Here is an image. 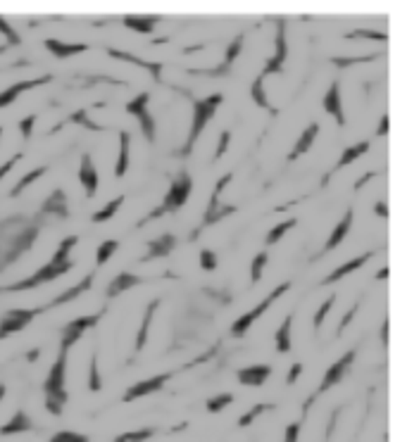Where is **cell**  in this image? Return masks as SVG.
<instances>
[{"label": "cell", "instance_id": "1", "mask_svg": "<svg viewBox=\"0 0 407 442\" xmlns=\"http://www.w3.org/2000/svg\"><path fill=\"white\" fill-rule=\"evenodd\" d=\"M39 238V221L14 214L0 221V271L12 266Z\"/></svg>", "mask_w": 407, "mask_h": 442}, {"label": "cell", "instance_id": "2", "mask_svg": "<svg viewBox=\"0 0 407 442\" xmlns=\"http://www.w3.org/2000/svg\"><path fill=\"white\" fill-rule=\"evenodd\" d=\"M77 243H79L77 235H67L65 240H60V245H57L55 255L50 257V262H46L43 266H39L29 278H22V281H17V283H10V286H0V295L34 291V288H41V286H46V283L57 281L60 276H67V273L74 269L72 250Z\"/></svg>", "mask_w": 407, "mask_h": 442}, {"label": "cell", "instance_id": "3", "mask_svg": "<svg viewBox=\"0 0 407 442\" xmlns=\"http://www.w3.org/2000/svg\"><path fill=\"white\" fill-rule=\"evenodd\" d=\"M67 359H70V352L57 350L55 361H52L48 376H46L43 381L46 409H48V414H52V417H62L67 399H70V392H67Z\"/></svg>", "mask_w": 407, "mask_h": 442}, {"label": "cell", "instance_id": "4", "mask_svg": "<svg viewBox=\"0 0 407 442\" xmlns=\"http://www.w3.org/2000/svg\"><path fill=\"white\" fill-rule=\"evenodd\" d=\"M191 191H193L191 173H188L186 169H181V171L177 173V176L172 178V183H169V191L165 193V198H162L160 207L152 209V212L148 214V217L141 221L139 226H143V224H148V221H152V219L165 217V214H169V212H179V209H181L183 204L188 202V198H191Z\"/></svg>", "mask_w": 407, "mask_h": 442}, {"label": "cell", "instance_id": "5", "mask_svg": "<svg viewBox=\"0 0 407 442\" xmlns=\"http://www.w3.org/2000/svg\"><path fill=\"white\" fill-rule=\"evenodd\" d=\"M221 100H224V96H221V93H212V96H208V98H203V100H193L191 129H188V138H186V143H183V147H181V155L183 157L191 155V150L195 147V143H198V138L203 136L205 126H208V122L215 117L217 109H219Z\"/></svg>", "mask_w": 407, "mask_h": 442}, {"label": "cell", "instance_id": "6", "mask_svg": "<svg viewBox=\"0 0 407 442\" xmlns=\"http://www.w3.org/2000/svg\"><path fill=\"white\" fill-rule=\"evenodd\" d=\"M288 288H290V283H281V286H277L272 293L267 295V297L262 299L260 304H257V307H252L250 312H246V314H243V317L236 319L234 324H231V335H234V338H243V335H246L248 330H250V326L255 324V321L260 319L262 314L267 312V309L272 307V304L277 302V299L288 291Z\"/></svg>", "mask_w": 407, "mask_h": 442}, {"label": "cell", "instance_id": "7", "mask_svg": "<svg viewBox=\"0 0 407 442\" xmlns=\"http://www.w3.org/2000/svg\"><path fill=\"white\" fill-rule=\"evenodd\" d=\"M148 103H150V93L148 91L139 93V96L131 98L129 103H126V114H131V117L139 122L141 134L146 136L148 143H155L157 124H155V117L150 114V109H148Z\"/></svg>", "mask_w": 407, "mask_h": 442}, {"label": "cell", "instance_id": "8", "mask_svg": "<svg viewBox=\"0 0 407 442\" xmlns=\"http://www.w3.org/2000/svg\"><path fill=\"white\" fill-rule=\"evenodd\" d=\"M105 312H96V314H86V317H79V319H72L70 324L62 326V333H60V350H67L70 352L79 340L83 338L86 330H91L93 326L103 319Z\"/></svg>", "mask_w": 407, "mask_h": 442}, {"label": "cell", "instance_id": "9", "mask_svg": "<svg viewBox=\"0 0 407 442\" xmlns=\"http://www.w3.org/2000/svg\"><path fill=\"white\" fill-rule=\"evenodd\" d=\"M43 307H31V309H8L0 319V340L10 338V335L24 330L39 314H43Z\"/></svg>", "mask_w": 407, "mask_h": 442}, {"label": "cell", "instance_id": "10", "mask_svg": "<svg viewBox=\"0 0 407 442\" xmlns=\"http://www.w3.org/2000/svg\"><path fill=\"white\" fill-rule=\"evenodd\" d=\"M288 57V43H286V19H277V36H274V55L264 62L260 76H269V74H279L284 70V62Z\"/></svg>", "mask_w": 407, "mask_h": 442}, {"label": "cell", "instance_id": "11", "mask_svg": "<svg viewBox=\"0 0 407 442\" xmlns=\"http://www.w3.org/2000/svg\"><path fill=\"white\" fill-rule=\"evenodd\" d=\"M355 357H357V350H348L346 355L341 357V359H336L334 364H331L329 368H326L324 378H321L319 388H317V392H315V399L319 397V394H324L326 390H331V388L338 386V383L343 381V376H346L348 368L353 366V361H355Z\"/></svg>", "mask_w": 407, "mask_h": 442}, {"label": "cell", "instance_id": "12", "mask_svg": "<svg viewBox=\"0 0 407 442\" xmlns=\"http://www.w3.org/2000/svg\"><path fill=\"white\" fill-rule=\"evenodd\" d=\"M77 178H79V183H81V188H83V193H86V198L88 200L96 198L98 186H100V176H98L96 165H93V157L88 155V152H83V155H81Z\"/></svg>", "mask_w": 407, "mask_h": 442}, {"label": "cell", "instance_id": "13", "mask_svg": "<svg viewBox=\"0 0 407 442\" xmlns=\"http://www.w3.org/2000/svg\"><path fill=\"white\" fill-rule=\"evenodd\" d=\"M172 378V373H160V376H152V378H146V381H139L124 392V402H134V399H141L146 394H152L157 390L167 386V381Z\"/></svg>", "mask_w": 407, "mask_h": 442}, {"label": "cell", "instance_id": "14", "mask_svg": "<svg viewBox=\"0 0 407 442\" xmlns=\"http://www.w3.org/2000/svg\"><path fill=\"white\" fill-rule=\"evenodd\" d=\"M48 81H52L50 74H46V76H39V78H29V81H17V83H12V86H8L5 91H0V109L10 107V105H12L19 96H22V93L31 91V88L43 86V83H48Z\"/></svg>", "mask_w": 407, "mask_h": 442}, {"label": "cell", "instance_id": "15", "mask_svg": "<svg viewBox=\"0 0 407 442\" xmlns=\"http://www.w3.org/2000/svg\"><path fill=\"white\" fill-rule=\"evenodd\" d=\"M108 55H110V57H115V60H121V62H131V65H136V67H141V70H146V72L152 76V81H157V83L162 81V62H150V60H143V57L134 55V52L117 50V48H108Z\"/></svg>", "mask_w": 407, "mask_h": 442}, {"label": "cell", "instance_id": "16", "mask_svg": "<svg viewBox=\"0 0 407 442\" xmlns=\"http://www.w3.org/2000/svg\"><path fill=\"white\" fill-rule=\"evenodd\" d=\"M269 376H272V366L269 364H252L236 371V381L246 388H262Z\"/></svg>", "mask_w": 407, "mask_h": 442}, {"label": "cell", "instance_id": "17", "mask_svg": "<svg viewBox=\"0 0 407 442\" xmlns=\"http://www.w3.org/2000/svg\"><path fill=\"white\" fill-rule=\"evenodd\" d=\"M321 105H324V112L336 119L338 126H346V112H343V100H341V83L331 81V86L326 88V93H324Z\"/></svg>", "mask_w": 407, "mask_h": 442}, {"label": "cell", "instance_id": "18", "mask_svg": "<svg viewBox=\"0 0 407 442\" xmlns=\"http://www.w3.org/2000/svg\"><path fill=\"white\" fill-rule=\"evenodd\" d=\"M93 281H96V273H86V276L81 278V281L77 283V286H72V288H67L65 293H60L57 297H52L48 304H43V309L48 312V309L52 307H62V304H67V302H72V299H77L81 293H88L91 291V286H93Z\"/></svg>", "mask_w": 407, "mask_h": 442}, {"label": "cell", "instance_id": "19", "mask_svg": "<svg viewBox=\"0 0 407 442\" xmlns=\"http://www.w3.org/2000/svg\"><path fill=\"white\" fill-rule=\"evenodd\" d=\"M353 221H355V209H348L346 214L341 217V221L336 224V229L331 231V235L326 238V243H324V247H321V252L319 255H326V252H331L334 247H338L346 240V235H350V229H353Z\"/></svg>", "mask_w": 407, "mask_h": 442}, {"label": "cell", "instance_id": "20", "mask_svg": "<svg viewBox=\"0 0 407 442\" xmlns=\"http://www.w3.org/2000/svg\"><path fill=\"white\" fill-rule=\"evenodd\" d=\"M43 45L52 57H57V60H70V57H77V55H81V52L91 50L88 43H65V41H57V39H46Z\"/></svg>", "mask_w": 407, "mask_h": 442}, {"label": "cell", "instance_id": "21", "mask_svg": "<svg viewBox=\"0 0 407 442\" xmlns=\"http://www.w3.org/2000/svg\"><path fill=\"white\" fill-rule=\"evenodd\" d=\"M41 212L67 221L70 219V202H67V193L62 191V188H55V191L50 193V198H46V202L41 204Z\"/></svg>", "mask_w": 407, "mask_h": 442}, {"label": "cell", "instance_id": "22", "mask_svg": "<svg viewBox=\"0 0 407 442\" xmlns=\"http://www.w3.org/2000/svg\"><path fill=\"white\" fill-rule=\"evenodd\" d=\"M377 255V252H362V255H357L355 260H348L346 264H341L338 266V269H334V273H329V276L324 278V281H321V286H331V283H336V281H341V278H346L348 273H353V271H357L359 266H364L367 264L369 260H372V257Z\"/></svg>", "mask_w": 407, "mask_h": 442}, {"label": "cell", "instance_id": "23", "mask_svg": "<svg viewBox=\"0 0 407 442\" xmlns=\"http://www.w3.org/2000/svg\"><path fill=\"white\" fill-rule=\"evenodd\" d=\"M369 147H372V140H359V143L346 147V150H343V155H341V160L336 162V167H334V171H331V173H336V171H341L343 167L353 165V162H355L357 157H362L364 152H369ZM331 173H326V176L321 178V186H326V183H329Z\"/></svg>", "mask_w": 407, "mask_h": 442}, {"label": "cell", "instance_id": "24", "mask_svg": "<svg viewBox=\"0 0 407 442\" xmlns=\"http://www.w3.org/2000/svg\"><path fill=\"white\" fill-rule=\"evenodd\" d=\"M131 165V134L126 129L119 131V150H117V162H115V178H121L129 171Z\"/></svg>", "mask_w": 407, "mask_h": 442}, {"label": "cell", "instance_id": "25", "mask_svg": "<svg viewBox=\"0 0 407 442\" xmlns=\"http://www.w3.org/2000/svg\"><path fill=\"white\" fill-rule=\"evenodd\" d=\"M174 247H177V238H174V233H162L160 238H155V240L148 243V255L141 262H152V260H160V257L172 255Z\"/></svg>", "mask_w": 407, "mask_h": 442}, {"label": "cell", "instance_id": "26", "mask_svg": "<svg viewBox=\"0 0 407 442\" xmlns=\"http://www.w3.org/2000/svg\"><path fill=\"white\" fill-rule=\"evenodd\" d=\"M157 22H160V14H124L121 17V24L136 34H152Z\"/></svg>", "mask_w": 407, "mask_h": 442}, {"label": "cell", "instance_id": "27", "mask_svg": "<svg viewBox=\"0 0 407 442\" xmlns=\"http://www.w3.org/2000/svg\"><path fill=\"white\" fill-rule=\"evenodd\" d=\"M141 283H143V278H141V276H136V273H131V271H121V273H117V276L112 278V281H110L108 299H115L117 295L131 291V288L141 286Z\"/></svg>", "mask_w": 407, "mask_h": 442}, {"label": "cell", "instance_id": "28", "mask_svg": "<svg viewBox=\"0 0 407 442\" xmlns=\"http://www.w3.org/2000/svg\"><path fill=\"white\" fill-rule=\"evenodd\" d=\"M317 136H319V122H312L308 129L300 134V138L295 140V145H293V150L288 152V157L286 160L288 162H295L300 155H305V152L310 150L312 145H315V140H317Z\"/></svg>", "mask_w": 407, "mask_h": 442}, {"label": "cell", "instance_id": "29", "mask_svg": "<svg viewBox=\"0 0 407 442\" xmlns=\"http://www.w3.org/2000/svg\"><path fill=\"white\" fill-rule=\"evenodd\" d=\"M157 307H160V299H150L143 312V319H141V326H139V333H136V343H134V352H141L148 343V335H150V324H152V317H155Z\"/></svg>", "mask_w": 407, "mask_h": 442}, {"label": "cell", "instance_id": "30", "mask_svg": "<svg viewBox=\"0 0 407 442\" xmlns=\"http://www.w3.org/2000/svg\"><path fill=\"white\" fill-rule=\"evenodd\" d=\"M31 430H34V421H31V417L24 409H17L8 423L0 425V435H19V433H31Z\"/></svg>", "mask_w": 407, "mask_h": 442}, {"label": "cell", "instance_id": "31", "mask_svg": "<svg viewBox=\"0 0 407 442\" xmlns=\"http://www.w3.org/2000/svg\"><path fill=\"white\" fill-rule=\"evenodd\" d=\"M290 330H293V314H288V317L281 321V326L277 328V333H274V345H277V352H281V355H286V352H290V347H293Z\"/></svg>", "mask_w": 407, "mask_h": 442}, {"label": "cell", "instance_id": "32", "mask_svg": "<svg viewBox=\"0 0 407 442\" xmlns=\"http://www.w3.org/2000/svg\"><path fill=\"white\" fill-rule=\"evenodd\" d=\"M124 200H126L124 196H115L110 202H105L98 212H93L91 221H93V224H105V221H110L115 214H117V209L121 207V204H124Z\"/></svg>", "mask_w": 407, "mask_h": 442}, {"label": "cell", "instance_id": "33", "mask_svg": "<svg viewBox=\"0 0 407 442\" xmlns=\"http://www.w3.org/2000/svg\"><path fill=\"white\" fill-rule=\"evenodd\" d=\"M46 173H48V167H36L34 171L24 173V176L17 181V186H14L12 191H10V198H19V196H22V193L26 191V188L31 186V183H36L41 176H46Z\"/></svg>", "mask_w": 407, "mask_h": 442}, {"label": "cell", "instance_id": "34", "mask_svg": "<svg viewBox=\"0 0 407 442\" xmlns=\"http://www.w3.org/2000/svg\"><path fill=\"white\" fill-rule=\"evenodd\" d=\"M243 52V34L241 36H236L234 41H231L229 45H226V52H224V65H221V70L217 72V76H219V74H226L231 70V65H234L236 62V57H239Z\"/></svg>", "mask_w": 407, "mask_h": 442}, {"label": "cell", "instance_id": "35", "mask_svg": "<svg viewBox=\"0 0 407 442\" xmlns=\"http://www.w3.org/2000/svg\"><path fill=\"white\" fill-rule=\"evenodd\" d=\"M295 226H298V219H295V217H290V219H286V221H281V224H277V226H274V229H269V233H267V238H264V243H267V245L279 243V240H281L290 229H295Z\"/></svg>", "mask_w": 407, "mask_h": 442}, {"label": "cell", "instance_id": "36", "mask_svg": "<svg viewBox=\"0 0 407 442\" xmlns=\"http://www.w3.org/2000/svg\"><path fill=\"white\" fill-rule=\"evenodd\" d=\"M250 96H252V100H255L257 107L272 109V107H269L267 93H264V76H260V74H257V76L252 78V83H250Z\"/></svg>", "mask_w": 407, "mask_h": 442}, {"label": "cell", "instance_id": "37", "mask_svg": "<svg viewBox=\"0 0 407 442\" xmlns=\"http://www.w3.org/2000/svg\"><path fill=\"white\" fill-rule=\"evenodd\" d=\"M117 247H119V240H103L96 250V266L108 264V262L112 260L115 252H117Z\"/></svg>", "mask_w": 407, "mask_h": 442}, {"label": "cell", "instance_id": "38", "mask_svg": "<svg viewBox=\"0 0 407 442\" xmlns=\"http://www.w3.org/2000/svg\"><path fill=\"white\" fill-rule=\"evenodd\" d=\"M155 433H157L155 428H139V430H129V433L115 435L112 442H146V440H150Z\"/></svg>", "mask_w": 407, "mask_h": 442}, {"label": "cell", "instance_id": "39", "mask_svg": "<svg viewBox=\"0 0 407 442\" xmlns=\"http://www.w3.org/2000/svg\"><path fill=\"white\" fill-rule=\"evenodd\" d=\"M231 402H234V394H231V392H219V394H215V397H210L208 402H205V409H208V414H219L221 409H226Z\"/></svg>", "mask_w": 407, "mask_h": 442}, {"label": "cell", "instance_id": "40", "mask_svg": "<svg viewBox=\"0 0 407 442\" xmlns=\"http://www.w3.org/2000/svg\"><path fill=\"white\" fill-rule=\"evenodd\" d=\"M334 304H336V293H331V297H326L324 302L319 304V309L315 312V317H312V326H315L317 330L324 326V319L329 317V312L334 309Z\"/></svg>", "mask_w": 407, "mask_h": 442}, {"label": "cell", "instance_id": "41", "mask_svg": "<svg viewBox=\"0 0 407 442\" xmlns=\"http://www.w3.org/2000/svg\"><path fill=\"white\" fill-rule=\"evenodd\" d=\"M274 407H277V404H257V407L248 409V412L239 419V428H248L252 421H257L264 412H269V409H274Z\"/></svg>", "mask_w": 407, "mask_h": 442}, {"label": "cell", "instance_id": "42", "mask_svg": "<svg viewBox=\"0 0 407 442\" xmlns=\"http://www.w3.org/2000/svg\"><path fill=\"white\" fill-rule=\"evenodd\" d=\"M88 390L91 392L103 390V378H100V368H98V355L91 357V366H88Z\"/></svg>", "mask_w": 407, "mask_h": 442}, {"label": "cell", "instance_id": "43", "mask_svg": "<svg viewBox=\"0 0 407 442\" xmlns=\"http://www.w3.org/2000/svg\"><path fill=\"white\" fill-rule=\"evenodd\" d=\"M267 262H269L267 252H257L255 260H252V264H250V281L252 283L262 281V271H264V266H267Z\"/></svg>", "mask_w": 407, "mask_h": 442}, {"label": "cell", "instance_id": "44", "mask_svg": "<svg viewBox=\"0 0 407 442\" xmlns=\"http://www.w3.org/2000/svg\"><path fill=\"white\" fill-rule=\"evenodd\" d=\"M67 122H72V124H81V126H86V129H91V131H108V129H105V126L93 124L91 119H88V112H86V109H77V112H72L70 117H67Z\"/></svg>", "mask_w": 407, "mask_h": 442}, {"label": "cell", "instance_id": "45", "mask_svg": "<svg viewBox=\"0 0 407 442\" xmlns=\"http://www.w3.org/2000/svg\"><path fill=\"white\" fill-rule=\"evenodd\" d=\"M198 264H200V269L203 271H217V266H219V260H217V252L215 250H200V255H198Z\"/></svg>", "mask_w": 407, "mask_h": 442}, {"label": "cell", "instance_id": "46", "mask_svg": "<svg viewBox=\"0 0 407 442\" xmlns=\"http://www.w3.org/2000/svg\"><path fill=\"white\" fill-rule=\"evenodd\" d=\"M346 39H374V41L386 43V41H388V34L374 31V29H355V31H350V34H346Z\"/></svg>", "mask_w": 407, "mask_h": 442}, {"label": "cell", "instance_id": "47", "mask_svg": "<svg viewBox=\"0 0 407 442\" xmlns=\"http://www.w3.org/2000/svg\"><path fill=\"white\" fill-rule=\"evenodd\" d=\"M0 34L8 39V48H10V45H19V43H22V39H19V34L14 31V26L10 24L8 19L3 17V14H0Z\"/></svg>", "mask_w": 407, "mask_h": 442}, {"label": "cell", "instance_id": "48", "mask_svg": "<svg viewBox=\"0 0 407 442\" xmlns=\"http://www.w3.org/2000/svg\"><path fill=\"white\" fill-rule=\"evenodd\" d=\"M50 442H91V438L83 433H74V430H60L52 435Z\"/></svg>", "mask_w": 407, "mask_h": 442}, {"label": "cell", "instance_id": "49", "mask_svg": "<svg viewBox=\"0 0 407 442\" xmlns=\"http://www.w3.org/2000/svg\"><path fill=\"white\" fill-rule=\"evenodd\" d=\"M229 145H231V131H221L219 134V143H217V150H215V155H212V160H221L224 157V152L229 150Z\"/></svg>", "mask_w": 407, "mask_h": 442}, {"label": "cell", "instance_id": "50", "mask_svg": "<svg viewBox=\"0 0 407 442\" xmlns=\"http://www.w3.org/2000/svg\"><path fill=\"white\" fill-rule=\"evenodd\" d=\"M34 126H36V114H26V117L19 119V134H22L24 140L31 138V134H34Z\"/></svg>", "mask_w": 407, "mask_h": 442}, {"label": "cell", "instance_id": "51", "mask_svg": "<svg viewBox=\"0 0 407 442\" xmlns=\"http://www.w3.org/2000/svg\"><path fill=\"white\" fill-rule=\"evenodd\" d=\"M379 55H362V57H336L334 65L336 67H348V65H355V62H372L377 60Z\"/></svg>", "mask_w": 407, "mask_h": 442}, {"label": "cell", "instance_id": "52", "mask_svg": "<svg viewBox=\"0 0 407 442\" xmlns=\"http://www.w3.org/2000/svg\"><path fill=\"white\" fill-rule=\"evenodd\" d=\"M300 430H303V423H288L286 425V433H284V440L281 442H298V438H300Z\"/></svg>", "mask_w": 407, "mask_h": 442}, {"label": "cell", "instance_id": "53", "mask_svg": "<svg viewBox=\"0 0 407 442\" xmlns=\"http://www.w3.org/2000/svg\"><path fill=\"white\" fill-rule=\"evenodd\" d=\"M357 309H359V302H355V304H353V307H350V309H348V312H346V314H343L341 324H338V330H336V333H338V335H343V330H346V328H348V324H350V321H353V319H355Z\"/></svg>", "mask_w": 407, "mask_h": 442}, {"label": "cell", "instance_id": "54", "mask_svg": "<svg viewBox=\"0 0 407 442\" xmlns=\"http://www.w3.org/2000/svg\"><path fill=\"white\" fill-rule=\"evenodd\" d=\"M19 160H22V152H17V155H12L8 162H3V165H0V181H3V178L8 176V173L12 171L14 167H17V162H19Z\"/></svg>", "mask_w": 407, "mask_h": 442}, {"label": "cell", "instance_id": "55", "mask_svg": "<svg viewBox=\"0 0 407 442\" xmlns=\"http://www.w3.org/2000/svg\"><path fill=\"white\" fill-rule=\"evenodd\" d=\"M300 373H303V364H300V361H295V364L290 366L288 373H286V386H293V383L300 378Z\"/></svg>", "mask_w": 407, "mask_h": 442}, {"label": "cell", "instance_id": "56", "mask_svg": "<svg viewBox=\"0 0 407 442\" xmlns=\"http://www.w3.org/2000/svg\"><path fill=\"white\" fill-rule=\"evenodd\" d=\"M390 131V119H388V114H381V119H379V126H377V136L381 138V136H386Z\"/></svg>", "mask_w": 407, "mask_h": 442}, {"label": "cell", "instance_id": "57", "mask_svg": "<svg viewBox=\"0 0 407 442\" xmlns=\"http://www.w3.org/2000/svg\"><path fill=\"white\" fill-rule=\"evenodd\" d=\"M388 330H390V319L386 317L384 324H381V345H384V347H388V335H390Z\"/></svg>", "mask_w": 407, "mask_h": 442}, {"label": "cell", "instance_id": "58", "mask_svg": "<svg viewBox=\"0 0 407 442\" xmlns=\"http://www.w3.org/2000/svg\"><path fill=\"white\" fill-rule=\"evenodd\" d=\"M374 212H377L381 219H388V204H386L384 200H379V202L374 204Z\"/></svg>", "mask_w": 407, "mask_h": 442}, {"label": "cell", "instance_id": "59", "mask_svg": "<svg viewBox=\"0 0 407 442\" xmlns=\"http://www.w3.org/2000/svg\"><path fill=\"white\" fill-rule=\"evenodd\" d=\"M374 176H377V173H374V171L364 173V176H362V178H359V181L355 183V191H359V188H362V186H364V183H367V181H369V178H374Z\"/></svg>", "mask_w": 407, "mask_h": 442}, {"label": "cell", "instance_id": "60", "mask_svg": "<svg viewBox=\"0 0 407 442\" xmlns=\"http://www.w3.org/2000/svg\"><path fill=\"white\" fill-rule=\"evenodd\" d=\"M388 273H390L388 266H384V269H379V271H377V281H384V278H388Z\"/></svg>", "mask_w": 407, "mask_h": 442}, {"label": "cell", "instance_id": "61", "mask_svg": "<svg viewBox=\"0 0 407 442\" xmlns=\"http://www.w3.org/2000/svg\"><path fill=\"white\" fill-rule=\"evenodd\" d=\"M26 359H29V361H36V359H39V347H34V350L29 352V357H26Z\"/></svg>", "mask_w": 407, "mask_h": 442}, {"label": "cell", "instance_id": "62", "mask_svg": "<svg viewBox=\"0 0 407 442\" xmlns=\"http://www.w3.org/2000/svg\"><path fill=\"white\" fill-rule=\"evenodd\" d=\"M5 392H8V388H5V383H0V402H3Z\"/></svg>", "mask_w": 407, "mask_h": 442}, {"label": "cell", "instance_id": "63", "mask_svg": "<svg viewBox=\"0 0 407 442\" xmlns=\"http://www.w3.org/2000/svg\"><path fill=\"white\" fill-rule=\"evenodd\" d=\"M5 48H8V45H3V48H0V52H3V50H5Z\"/></svg>", "mask_w": 407, "mask_h": 442}, {"label": "cell", "instance_id": "64", "mask_svg": "<svg viewBox=\"0 0 407 442\" xmlns=\"http://www.w3.org/2000/svg\"><path fill=\"white\" fill-rule=\"evenodd\" d=\"M0 136H3V126H0Z\"/></svg>", "mask_w": 407, "mask_h": 442}]
</instances>
